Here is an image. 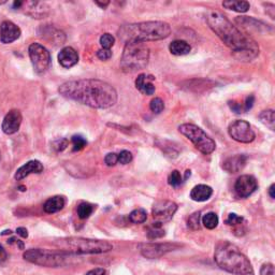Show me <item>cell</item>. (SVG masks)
I'll list each match as a JSON object with an SVG mask.
<instances>
[{"instance_id":"48","label":"cell","mask_w":275,"mask_h":275,"mask_svg":"<svg viewBox=\"0 0 275 275\" xmlns=\"http://www.w3.org/2000/svg\"><path fill=\"white\" fill-rule=\"evenodd\" d=\"M22 6H23V2H14L13 4L14 9H20V8H22Z\"/></svg>"},{"instance_id":"34","label":"cell","mask_w":275,"mask_h":275,"mask_svg":"<svg viewBox=\"0 0 275 275\" xmlns=\"http://www.w3.org/2000/svg\"><path fill=\"white\" fill-rule=\"evenodd\" d=\"M114 43H115V38L110 34H104L100 37V44L102 49L110 50L114 45Z\"/></svg>"},{"instance_id":"25","label":"cell","mask_w":275,"mask_h":275,"mask_svg":"<svg viewBox=\"0 0 275 275\" xmlns=\"http://www.w3.org/2000/svg\"><path fill=\"white\" fill-rule=\"evenodd\" d=\"M223 7H225L228 10H232L239 13H245L249 10L250 5L247 2H224Z\"/></svg>"},{"instance_id":"16","label":"cell","mask_w":275,"mask_h":275,"mask_svg":"<svg viewBox=\"0 0 275 275\" xmlns=\"http://www.w3.org/2000/svg\"><path fill=\"white\" fill-rule=\"evenodd\" d=\"M21 37V29L14 23L10 21H5L0 25V40L3 43L8 44L18 40Z\"/></svg>"},{"instance_id":"5","label":"cell","mask_w":275,"mask_h":275,"mask_svg":"<svg viewBox=\"0 0 275 275\" xmlns=\"http://www.w3.org/2000/svg\"><path fill=\"white\" fill-rule=\"evenodd\" d=\"M60 251L69 255L102 254L113 248L111 243L101 240H91L84 238H65L54 242Z\"/></svg>"},{"instance_id":"12","label":"cell","mask_w":275,"mask_h":275,"mask_svg":"<svg viewBox=\"0 0 275 275\" xmlns=\"http://www.w3.org/2000/svg\"><path fill=\"white\" fill-rule=\"evenodd\" d=\"M179 246L180 245H178V244L171 243H149L141 244V245H139V248L144 257L154 259L179 248Z\"/></svg>"},{"instance_id":"19","label":"cell","mask_w":275,"mask_h":275,"mask_svg":"<svg viewBox=\"0 0 275 275\" xmlns=\"http://www.w3.org/2000/svg\"><path fill=\"white\" fill-rule=\"evenodd\" d=\"M58 62L60 66L67 69L75 66L79 62L78 52L71 47L64 48L58 54Z\"/></svg>"},{"instance_id":"32","label":"cell","mask_w":275,"mask_h":275,"mask_svg":"<svg viewBox=\"0 0 275 275\" xmlns=\"http://www.w3.org/2000/svg\"><path fill=\"white\" fill-rule=\"evenodd\" d=\"M168 183H169L170 186H172L174 188L179 187L183 183V178H182L181 173L178 170L172 171L169 175V178H168Z\"/></svg>"},{"instance_id":"29","label":"cell","mask_w":275,"mask_h":275,"mask_svg":"<svg viewBox=\"0 0 275 275\" xmlns=\"http://www.w3.org/2000/svg\"><path fill=\"white\" fill-rule=\"evenodd\" d=\"M218 216L216 215L215 213L213 212H210L208 214H205V215L202 217V224L205 228L210 229V230H212V229H215L218 225Z\"/></svg>"},{"instance_id":"51","label":"cell","mask_w":275,"mask_h":275,"mask_svg":"<svg viewBox=\"0 0 275 275\" xmlns=\"http://www.w3.org/2000/svg\"><path fill=\"white\" fill-rule=\"evenodd\" d=\"M11 233H12L11 230H5L2 234H3V235H7V234H11Z\"/></svg>"},{"instance_id":"13","label":"cell","mask_w":275,"mask_h":275,"mask_svg":"<svg viewBox=\"0 0 275 275\" xmlns=\"http://www.w3.org/2000/svg\"><path fill=\"white\" fill-rule=\"evenodd\" d=\"M258 188L257 180L253 175H241L234 184V190L240 198H247Z\"/></svg>"},{"instance_id":"37","label":"cell","mask_w":275,"mask_h":275,"mask_svg":"<svg viewBox=\"0 0 275 275\" xmlns=\"http://www.w3.org/2000/svg\"><path fill=\"white\" fill-rule=\"evenodd\" d=\"M118 158V163L121 165H127L129 163H131L132 160V154L129 151H121L119 154L117 155Z\"/></svg>"},{"instance_id":"38","label":"cell","mask_w":275,"mask_h":275,"mask_svg":"<svg viewBox=\"0 0 275 275\" xmlns=\"http://www.w3.org/2000/svg\"><path fill=\"white\" fill-rule=\"evenodd\" d=\"M104 163H105L106 166H109V167L115 166V165L118 163L117 155L115 154V153H110V154H108V155L105 156V158H104Z\"/></svg>"},{"instance_id":"41","label":"cell","mask_w":275,"mask_h":275,"mask_svg":"<svg viewBox=\"0 0 275 275\" xmlns=\"http://www.w3.org/2000/svg\"><path fill=\"white\" fill-rule=\"evenodd\" d=\"M254 102H255V97L253 95H249L247 98H246V100H245V103H244V112H247L249 111L251 108H253V105H254Z\"/></svg>"},{"instance_id":"22","label":"cell","mask_w":275,"mask_h":275,"mask_svg":"<svg viewBox=\"0 0 275 275\" xmlns=\"http://www.w3.org/2000/svg\"><path fill=\"white\" fill-rule=\"evenodd\" d=\"M212 195H213L212 187L204 184L195 186L192 189V192H190V198L197 202H203V201L209 200Z\"/></svg>"},{"instance_id":"15","label":"cell","mask_w":275,"mask_h":275,"mask_svg":"<svg viewBox=\"0 0 275 275\" xmlns=\"http://www.w3.org/2000/svg\"><path fill=\"white\" fill-rule=\"evenodd\" d=\"M22 124V114L19 110H11L4 118L2 129L6 134H13L19 131Z\"/></svg>"},{"instance_id":"35","label":"cell","mask_w":275,"mask_h":275,"mask_svg":"<svg viewBox=\"0 0 275 275\" xmlns=\"http://www.w3.org/2000/svg\"><path fill=\"white\" fill-rule=\"evenodd\" d=\"M72 144H73V151L79 152L86 147L87 141L84 139L82 135H73L72 136Z\"/></svg>"},{"instance_id":"49","label":"cell","mask_w":275,"mask_h":275,"mask_svg":"<svg viewBox=\"0 0 275 275\" xmlns=\"http://www.w3.org/2000/svg\"><path fill=\"white\" fill-rule=\"evenodd\" d=\"M109 2H106V3H99V2H96V5H98V6H100L101 8H102V9H104V8L105 7H108L109 6Z\"/></svg>"},{"instance_id":"26","label":"cell","mask_w":275,"mask_h":275,"mask_svg":"<svg viewBox=\"0 0 275 275\" xmlns=\"http://www.w3.org/2000/svg\"><path fill=\"white\" fill-rule=\"evenodd\" d=\"M259 119H260L261 123L265 125L271 130H274L275 128V114L273 110H264L260 114H259Z\"/></svg>"},{"instance_id":"43","label":"cell","mask_w":275,"mask_h":275,"mask_svg":"<svg viewBox=\"0 0 275 275\" xmlns=\"http://www.w3.org/2000/svg\"><path fill=\"white\" fill-rule=\"evenodd\" d=\"M68 147V141L66 139H63V140H58L54 143V148L56 149V151L58 152H62L64 151L66 148Z\"/></svg>"},{"instance_id":"24","label":"cell","mask_w":275,"mask_h":275,"mask_svg":"<svg viewBox=\"0 0 275 275\" xmlns=\"http://www.w3.org/2000/svg\"><path fill=\"white\" fill-rule=\"evenodd\" d=\"M169 50L171 54L175 56H183L187 55L188 53L192 51V47H190L189 43H187L184 40H174L170 43Z\"/></svg>"},{"instance_id":"8","label":"cell","mask_w":275,"mask_h":275,"mask_svg":"<svg viewBox=\"0 0 275 275\" xmlns=\"http://www.w3.org/2000/svg\"><path fill=\"white\" fill-rule=\"evenodd\" d=\"M179 130L184 134L188 140L193 142L195 148L202 154L209 155L215 151L216 143L212 138L203 131V129L194 124H183L179 127Z\"/></svg>"},{"instance_id":"42","label":"cell","mask_w":275,"mask_h":275,"mask_svg":"<svg viewBox=\"0 0 275 275\" xmlns=\"http://www.w3.org/2000/svg\"><path fill=\"white\" fill-rule=\"evenodd\" d=\"M229 106H230V109L233 112H235L236 114H241V113L244 112L243 106L240 103L236 102V101H230V102H229Z\"/></svg>"},{"instance_id":"2","label":"cell","mask_w":275,"mask_h":275,"mask_svg":"<svg viewBox=\"0 0 275 275\" xmlns=\"http://www.w3.org/2000/svg\"><path fill=\"white\" fill-rule=\"evenodd\" d=\"M206 23L240 62H250L259 55L258 43L249 35L236 28L224 14L210 11L206 14Z\"/></svg>"},{"instance_id":"30","label":"cell","mask_w":275,"mask_h":275,"mask_svg":"<svg viewBox=\"0 0 275 275\" xmlns=\"http://www.w3.org/2000/svg\"><path fill=\"white\" fill-rule=\"evenodd\" d=\"M95 210V206L87 202H83L78 206V216L81 219H86L88 218L91 214H93Z\"/></svg>"},{"instance_id":"44","label":"cell","mask_w":275,"mask_h":275,"mask_svg":"<svg viewBox=\"0 0 275 275\" xmlns=\"http://www.w3.org/2000/svg\"><path fill=\"white\" fill-rule=\"evenodd\" d=\"M86 275H106V271L103 268H97L90 270L86 273Z\"/></svg>"},{"instance_id":"33","label":"cell","mask_w":275,"mask_h":275,"mask_svg":"<svg viewBox=\"0 0 275 275\" xmlns=\"http://www.w3.org/2000/svg\"><path fill=\"white\" fill-rule=\"evenodd\" d=\"M150 109L153 113H155V114L162 113L165 109V103L163 101V99L158 98V97L153 99V100L150 103Z\"/></svg>"},{"instance_id":"28","label":"cell","mask_w":275,"mask_h":275,"mask_svg":"<svg viewBox=\"0 0 275 275\" xmlns=\"http://www.w3.org/2000/svg\"><path fill=\"white\" fill-rule=\"evenodd\" d=\"M148 219V213L143 209H136L129 214V220L133 224H143Z\"/></svg>"},{"instance_id":"53","label":"cell","mask_w":275,"mask_h":275,"mask_svg":"<svg viewBox=\"0 0 275 275\" xmlns=\"http://www.w3.org/2000/svg\"><path fill=\"white\" fill-rule=\"evenodd\" d=\"M0 158H2V156H0Z\"/></svg>"},{"instance_id":"45","label":"cell","mask_w":275,"mask_h":275,"mask_svg":"<svg viewBox=\"0 0 275 275\" xmlns=\"http://www.w3.org/2000/svg\"><path fill=\"white\" fill-rule=\"evenodd\" d=\"M7 258H8L7 251H6V249L3 247L2 244H0V264L4 263V262L7 260Z\"/></svg>"},{"instance_id":"9","label":"cell","mask_w":275,"mask_h":275,"mask_svg":"<svg viewBox=\"0 0 275 275\" xmlns=\"http://www.w3.org/2000/svg\"><path fill=\"white\" fill-rule=\"evenodd\" d=\"M29 57L32 60L35 71L42 74L48 70L51 64L50 52L40 43H33L29 47Z\"/></svg>"},{"instance_id":"7","label":"cell","mask_w":275,"mask_h":275,"mask_svg":"<svg viewBox=\"0 0 275 275\" xmlns=\"http://www.w3.org/2000/svg\"><path fill=\"white\" fill-rule=\"evenodd\" d=\"M69 256L70 255L64 253V251H52L41 248L28 249L23 255L25 260L28 262L42 266H49V268H57V266L65 265Z\"/></svg>"},{"instance_id":"39","label":"cell","mask_w":275,"mask_h":275,"mask_svg":"<svg viewBox=\"0 0 275 275\" xmlns=\"http://www.w3.org/2000/svg\"><path fill=\"white\" fill-rule=\"evenodd\" d=\"M97 57L101 60H108L112 57V52L110 50L101 49L97 52Z\"/></svg>"},{"instance_id":"46","label":"cell","mask_w":275,"mask_h":275,"mask_svg":"<svg viewBox=\"0 0 275 275\" xmlns=\"http://www.w3.org/2000/svg\"><path fill=\"white\" fill-rule=\"evenodd\" d=\"M17 232L19 235H21L22 238H28V231L27 229L24 227H20L17 229Z\"/></svg>"},{"instance_id":"27","label":"cell","mask_w":275,"mask_h":275,"mask_svg":"<svg viewBox=\"0 0 275 275\" xmlns=\"http://www.w3.org/2000/svg\"><path fill=\"white\" fill-rule=\"evenodd\" d=\"M165 234L166 232L163 229V224L155 221V223H153L151 227H149L148 236L150 240H156L159 238H163V236H165Z\"/></svg>"},{"instance_id":"4","label":"cell","mask_w":275,"mask_h":275,"mask_svg":"<svg viewBox=\"0 0 275 275\" xmlns=\"http://www.w3.org/2000/svg\"><path fill=\"white\" fill-rule=\"evenodd\" d=\"M214 260L220 269L234 275H255L247 257L230 242H221L215 248Z\"/></svg>"},{"instance_id":"20","label":"cell","mask_w":275,"mask_h":275,"mask_svg":"<svg viewBox=\"0 0 275 275\" xmlns=\"http://www.w3.org/2000/svg\"><path fill=\"white\" fill-rule=\"evenodd\" d=\"M154 80L155 78L153 75H147L142 73L140 75H138V78L135 80V87L140 91V93L144 95H148V96L154 95L156 88L154 86V84L152 83Z\"/></svg>"},{"instance_id":"14","label":"cell","mask_w":275,"mask_h":275,"mask_svg":"<svg viewBox=\"0 0 275 275\" xmlns=\"http://www.w3.org/2000/svg\"><path fill=\"white\" fill-rule=\"evenodd\" d=\"M39 35L43 40L49 42L50 44L55 45H62L65 43L66 37L62 30L57 29L53 25H43L39 28Z\"/></svg>"},{"instance_id":"6","label":"cell","mask_w":275,"mask_h":275,"mask_svg":"<svg viewBox=\"0 0 275 275\" xmlns=\"http://www.w3.org/2000/svg\"><path fill=\"white\" fill-rule=\"evenodd\" d=\"M150 49L145 43L127 42L125 44L120 67L124 72L133 73L142 70L149 64Z\"/></svg>"},{"instance_id":"52","label":"cell","mask_w":275,"mask_h":275,"mask_svg":"<svg viewBox=\"0 0 275 275\" xmlns=\"http://www.w3.org/2000/svg\"><path fill=\"white\" fill-rule=\"evenodd\" d=\"M19 188H20V190H22V192H25V190H26L25 186H20Z\"/></svg>"},{"instance_id":"1","label":"cell","mask_w":275,"mask_h":275,"mask_svg":"<svg viewBox=\"0 0 275 275\" xmlns=\"http://www.w3.org/2000/svg\"><path fill=\"white\" fill-rule=\"evenodd\" d=\"M63 97L94 109H109L117 101V91L101 80L85 79L63 83L58 88Z\"/></svg>"},{"instance_id":"47","label":"cell","mask_w":275,"mask_h":275,"mask_svg":"<svg viewBox=\"0 0 275 275\" xmlns=\"http://www.w3.org/2000/svg\"><path fill=\"white\" fill-rule=\"evenodd\" d=\"M275 188V185L274 184H272L271 186H270V188H269V195H270V197L272 198V199H274V198H275V194H274V189Z\"/></svg>"},{"instance_id":"17","label":"cell","mask_w":275,"mask_h":275,"mask_svg":"<svg viewBox=\"0 0 275 275\" xmlns=\"http://www.w3.org/2000/svg\"><path fill=\"white\" fill-rule=\"evenodd\" d=\"M247 162V156L243 154H238L227 158L223 163V169L228 173H238L244 167H245Z\"/></svg>"},{"instance_id":"10","label":"cell","mask_w":275,"mask_h":275,"mask_svg":"<svg viewBox=\"0 0 275 275\" xmlns=\"http://www.w3.org/2000/svg\"><path fill=\"white\" fill-rule=\"evenodd\" d=\"M228 132L229 135H230L234 141L240 143H250L253 142L256 138V133L249 125V123L242 119L234 120L233 123L229 126Z\"/></svg>"},{"instance_id":"50","label":"cell","mask_w":275,"mask_h":275,"mask_svg":"<svg viewBox=\"0 0 275 275\" xmlns=\"http://www.w3.org/2000/svg\"><path fill=\"white\" fill-rule=\"evenodd\" d=\"M17 244L21 249H24V243H23L21 240H17Z\"/></svg>"},{"instance_id":"11","label":"cell","mask_w":275,"mask_h":275,"mask_svg":"<svg viewBox=\"0 0 275 275\" xmlns=\"http://www.w3.org/2000/svg\"><path fill=\"white\" fill-rule=\"evenodd\" d=\"M177 211L178 204L175 202L169 200H160L153 205L152 213L155 221L164 224L167 223V221H170Z\"/></svg>"},{"instance_id":"31","label":"cell","mask_w":275,"mask_h":275,"mask_svg":"<svg viewBox=\"0 0 275 275\" xmlns=\"http://www.w3.org/2000/svg\"><path fill=\"white\" fill-rule=\"evenodd\" d=\"M200 212H196L189 216L187 221V226L189 229H192V230H198V229H200Z\"/></svg>"},{"instance_id":"36","label":"cell","mask_w":275,"mask_h":275,"mask_svg":"<svg viewBox=\"0 0 275 275\" xmlns=\"http://www.w3.org/2000/svg\"><path fill=\"white\" fill-rule=\"evenodd\" d=\"M244 221V218L242 216H239L236 215L235 213H230L228 215L227 219H226V224L228 226H238V225H241Z\"/></svg>"},{"instance_id":"40","label":"cell","mask_w":275,"mask_h":275,"mask_svg":"<svg viewBox=\"0 0 275 275\" xmlns=\"http://www.w3.org/2000/svg\"><path fill=\"white\" fill-rule=\"evenodd\" d=\"M260 275H274V265L272 263H264L260 269Z\"/></svg>"},{"instance_id":"23","label":"cell","mask_w":275,"mask_h":275,"mask_svg":"<svg viewBox=\"0 0 275 275\" xmlns=\"http://www.w3.org/2000/svg\"><path fill=\"white\" fill-rule=\"evenodd\" d=\"M65 203H66V201H65L64 197L54 196V197L50 198V199L47 200V202L44 203L43 210L45 213H49V214L56 213V212H59L60 210L64 209Z\"/></svg>"},{"instance_id":"18","label":"cell","mask_w":275,"mask_h":275,"mask_svg":"<svg viewBox=\"0 0 275 275\" xmlns=\"http://www.w3.org/2000/svg\"><path fill=\"white\" fill-rule=\"evenodd\" d=\"M42 171H43V165L39 162V160H30V162H28L24 166L19 168L17 173H15L14 175V178L15 180L21 181L30 174L41 173Z\"/></svg>"},{"instance_id":"3","label":"cell","mask_w":275,"mask_h":275,"mask_svg":"<svg viewBox=\"0 0 275 275\" xmlns=\"http://www.w3.org/2000/svg\"><path fill=\"white\" fill-rule=\"evenodd\" d=\"M171 34V27L166 22L151 21L134 23L121 26L118 36L121 41L127 42H141L158 41L166 39Z\"/></svg>"},{"instance_id":"21","label":"cell","mask_w":275,"mask_h":275,"mask_svg":"<svg viewBox=\"0 0 275 275\" xmlns=\"http://www.w3.org/2000/svg\"><path fill=\"white\" fill-rule=\"evenodd\" d=\"M235 22L240 24L243 28L248 29V30H254V32H258L261 33L262 30H266L268 32L269 25L263 24L262 22H259L257 20H253L251 18H247V17H242V18H236Z\"/></svg>"}]
</instances>
